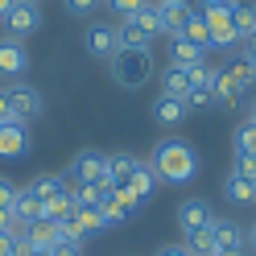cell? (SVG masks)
I'll return each mask as SVG.
<instances>
[{
	"label": "cell",
	"instance_id": "cell-1",
	"mask_svg": "<svg viewBox=\"0 0 256 256\" xmlns=\"http://www.w3.org/2000/svg\"><path fill=\"white\" fill-rule=\"evenodd\" d=\"M149 166L157 170L162 182H174V186H186L198 178V153H194V145H186L178 136L157 140V149L149 153Z\"/></svg>",
	"mask_w": 256,
	"mask_h": 256
},
{
	"label": "cell",
	"instance_id": "cell-2",
	"mask_svg": "<svg viewBox=\"0 0 256 256\" xmlns=\"http://www.w3.org/2000/svg\"><path fill=\"white\" fill-rule=\"evenodd\" d=\"M108 66H112V78H116V87L124 91H140L153 78V58L149 50H116L108 58Z\"/></svg>",
	"mask_w": 256,
	"mask_h": 256
},
{
	"label": "cell",
	"instance_id": "cell-3",
	"mask_svg": "<svg viewBox=\"0 0 256 256\" xmlns=\"http://www.w3.org/2000/svg\"><path fill=\"white\" fill-rule=\"evenodd\" d=\"M70 178H74V186H112L108 182V153H95V149H83L70 162Z\"/></svg>",
	"mask_w": 256,
	"mask_h": 256
},
{
	"label": "cell",
	"instance_id": "cell-4",
	"mask_svg": "<svg viewBox=\"0 0 256 256\" xmlns=\"http://www.w3.org/2000/svg\"><path fill=\"white\" fill-rule=\"evenodd\" d=\"M4 95H8V112H12V120H17V124H25V120H38L42 112H46L42 91H38V87H29V83L4 87Z\"/></svg>",
	"mask_w": 256,
	"mask_h": 256
},
{
	"label": "cell",
	"instance_id": "cell-5",
	"mask_svg": "<svg viewBox=\"0 0 256 256\" xmlns=\"http://www.w3.org/2000/svg\"><path fill=\"white\" fill-rule=\"evenodd\" d=\"M42 25V4H34V0H12V8L4 12V29L12 38H29L34 29Z\"/></svg>",
	"mask_w": 256,
	"mask_h": 256
},
{
	"label": "cell",
	"instance_id": "cell-6",
	"mask_svg": "<svg viewBox=\"0 0 256 256\" xmlns=\"http://www.w3.org/2000/svg\"><path fill=\"white\" fill-rule=\"evenodd\" d=\"M202 21H206V34H211L215 50H232V46H236V29H232V12L228 8L202 4Z\"/></svg>",
	"mask_w": 256,
	"mask_h": 256
},
{
	"label": "cell",
	"instance_id": "cell-7",
	"mask_svg": "<svg viewBox=\"0 0 256 256\" xmlns=\"http://www.w3.org/2000/svg\"><path fill=\"white\" fill-rule=\"evenodd\" d=\"M211 223H215V211H211L206 198H182L178 202V228H182V236L198 232V228H211Z\"/></svg>",
	"mask_w": 256,
	"mask_h": 256
},
{
	"label": "cell",
	"instance_id": "cell-8",
	"mask_svg": "<svg viewBox=\"0 0 256 256\" xmlns=\"http://www.w3.org/2000/svg\"><path fill=\"white\" fill-rule=\"evenodd\" d=\"M87 54L91 58H112L120 50V38H116V25H104V21H91L87 25Z\"/></svg>",
	"mask_w": 256,
	"mask_h": 256
},
{
	"label": "cell",
	"instance_id": "cell-9",
	"mask_svg": "<svg viewBox=\"0 0 256 256\" xmlns=\"http://www.w3.org/2000/svg\"><path fill=\"white\" fill-rule=\"evenodd\" d=\"M25 153H29L25 124H17V120L0 124V157H4V162H17V157H25Z\"/></svg>",
	"mask_w": 256,
	"mask_h": 256
},
{
	"label": "cell",
	"instance_id": "cell-10",
	"mask_svg": "<svg viewBox=\"0 0 256 256\" xmlns=\"http://www.w3.org/2000/svg\"><path fill=\"white\" fill-rule=\"evenodd\" d=\"M17 236L25 240L29 248L50 252V248L58 244V223H50V219H34V223H21V228H17Z\"/></svg>",
	"mask_w": 256,
	"mask_h": 256
},
{
	"label": "cell",
	"instance_id": "cell-11",
	"mask_svg": "<svg viewBox=\"0 0 256 256\" xmlns=\"http://www.w3.org/2000/svg\"><path fill=\"white\" fill-rule=\"evenodd\" d=\"M211 232H215V248L219 252H248V236H244V228H240L236 219H215Z\"/></svg>",
	"mask_w": 256,
	"mask_h": 256
},
{
	"label": "cell",
	"instance_id": "cell-12",
	"mask_svg": "<svg viewBox=\"0 0 256 256\" xmlns=\"http://www.w3.org/2000/svg\"><path fill=\"white\" fill-rule=\"evenodd\" d=\"M223 194L228 202H256V178L252 174H240V170H228V178H223Z\"/></svg>",
	"mask_w": 256,
	"mask_h": 256
},
{
	"label": "cell",
	"instance_id": "cell-13",
	"mask_svg": "<svg viewBox=\"0 0 256 256\" xmlns=\"http://www.w3.org/2000/svg\"><path fill=\"white\" fill-rule=\"evenodd\" d=\"M25 66H29L25 46H21L17 38H4V42H0V74L17 78V74H25Z\"/></svg>",
	"mask_w": 256,
	"mask_h": 256
},
{
	"label": "cell",
	"instance_id": "cell-14",
	"mask_svg": "<svg viewBox=\"0 0 256 256\" xmlns=\"http://www.w3.org/2000/svg\"><path fill=\"white\" fill-rule=\"evenodd\" d=\"M157 182H162V178H157V170L149 166V157H140V162H136V170L128 174V182H124V190H132V194H140V198H149L153 190H157Z\"/></svg>",
	"mask_w": 256,
	"mask_h": 256
},
{
	"label": "cell",
	"instance_id": "cell-15",
	"mask_svg": "<svg viewBox=\"0 0 256 256\" xmlns=\"http://www.w3.org/2000/svg\"><path fill=\"white\" fill-rule=\"evenodd\" d=\"M190 66H166L162 70V95H174V100H182L186 104V95H190Z\"/></svg>",
	"mask_w": 256,
	"mask_h": 256
},
{
	"label": "cell",
	"instance_id": "cell-16",
	"mask_svg": "<svg viewBox=\"0 0 256 256\" xmlns=\"http://www.w3.org/2000/svg\"><path fill=\"white\" fill-rule=\"evenodd\" d=\"M211 91H215V104H223V108H244V104H248V95L236 87V78H232L228 70H219V74H215Z\"/></svg>",
	"mask_w": 256,
	"mask_h": 256
},
{
	"label": "cell",
	"instance_id": "cell-17",
	"mask_svg": "<svg viewBox=\"0 0 256 256\" xmlns=\"http://www.w3.org/2000/svg\"><path fill=\"white\" fill-rule=\"evenodd\" d=\"M25 190H29V194H38V198L46 202V198H58V194H66V190H70V182H66V174H38V178L29 182Z\"/></svg>",
	"mask_w": 256,
	"mask_h": 256
},
{
	"label": "cell",
	"instance_id": "cell-18",
	"mask_svg": "<svg viewBox=\"0 0 256 256\" xmlns=\"http://www.w3.org/2000/svg\"><path fill=\"white\" fill-rule=\"evenodd\" d=\"M153 120H157V124H166V128L182 124V120H186V104H182V100H174V95H157V104H153Z\"/></svg>",
	"mask_w": 256,
	"mask_h": 256
},
{
	"label": "cell",
	"instance_id": "cell-19",
	"mask_svg": "<svg viewBox=\"0 0 256 256\" xmlns=\"http://www.w3.org/2000/svg\"><path fill=\"white\" fill-rule=\"evenodd\" d=\"M198 62H202V50L194 42H186L182 34L170 38V66H198Z\"/></svg>",
	"mask_w": 256,
	"mask_h": 256
},
{
	"label": "cell",
	"instance_id": "cell-20",
	"mask_svg": "<svg viewBox=\"0 0 256 256\" xmlns=\"http://www.w3.org/2000/svg\"><path fill=\"white\" fill-rule=\"evenodd\" d=\"M157 12H162V34L178 38L182 29H186V21H190V12H194V8H190V4H162Z\"/></svg>",
	"mask_w": 256,
	"mask_h": 256
},
{
	"label": "cell",
	"instance_id": "cell-21",
	"mask_svg": "<svg viewBox=\"0 0 256 256\" xmlns=\"http://www.w3.org/2000/svg\"><path fill=\"white\" fill-rule=\"evenodd\" d=\"M116 38H120V50H153V34H145V29L132 25V21L116 25Z\"/></svg>",
	"mask_w": 256,
	"mask_h": 256
},
{
	"label": "cell",
	"instance_id": "cell-22",
	"mask_svg": "<svg viewBox=\"0 0 256 256\" xmlns=\"http://www.w3.org/2000/svg\"><path fill=\"white\" fill-rule=\"evenodd\" d=\"M136 162H140L136 153H112V157H108V182H112V186H124L128 174L136 170Z\"/></svg>",
	"mask_w": 256,
	"mask_h": 256
},
{
	"label": "cell",
	"instance_id": "cell-23",
	"mask_svg": "<svg viewBox=\"0 0 256 256\" xmlns=\"http://www.w3.org/2000/svg\"><path fill=\"white\" fill-rule=\"evenodd\" d=\"M12 215H17V223H34V219H42V198L29 194V190L21 186L17 198H12Z\"/></svg>",
	"mask_w": 256,
	"mask_h": 256
},
{
	"label": "cell",
	"instance_id": "cell-24",
	"mask_svg": "<svg viewBox=\"0 0 256 256\" xmlns=\"http://www.w3.org/2000/svg\"><path fill=\"white\" fill-rule=\"evenodd\" d=\"M232 29H236V42H252L256 38V12H252V4H236L232 8Z\"/></svg>",
	"mask_w": 256,
	"mask_h": 256
},
{
	"label": "cell",
	"instance_id": "cell-25",
	"mask_svg": "<svg viewBox=\"0 0 256 256\" xmlns=\"http://www.w3.org/2000/svg\"><path fill=\"white\" fill-rule=\"evenodd\" d=\"M74 215V194L66 190V194H58V198H46L42 202V219H50V223H58V219H70Z\"/></svg>",
	"mask_w": 256,
	"mask_h": 256
},
{
	"label": "cell",
	"instance_id": "cell-26",
	"mask_svg": "<svg viewBox=\"0 0 256 256\" xmlns=\"http://www.w3.org/2000/svg\"><path fill=\"white\" fill-rule=\"evenodd\" d=\"M228 74L236 78V87L240 91H256V70H252V62H248V54H240V58H232V66H228Z\"/></svg>",
	"mask_w": 256,
	"mask_h": 256
},
{
	"label": "cell",
	"instance_id": "cell-27",
	"mask_svg": "<svg viewBox=\"0 0 256 256\" xmlns=\"http://www.w3.org/2000/svg\"><path fill=\"white\" fill-rule=\"evenodd\" d=\"M70 219L83 228V236H95V232H104V228H108V219H104L100 206H74V215H70Z\"/></svg>",
	"mask_w": 256,
	"mask_h": 256
},
{
	"label": "cell",
	"instance_id": "cell-28",
	"mask_svg": "<svg viewBox=\"0 0 256 256\" xmlns=\"http://www.w3.org/2000/svg\"><path fill=\"white\" fill-rule=\"evenodd\" d=\"M186 248H190V256H219V248H215V232H211V228L190 232V236H186Z\"/></svg>",
	"mask_w": 256,
	"mask_h": 256
},
{
	"label": "cell",
	"instance_id": "cell-29",
	"mask_svg": "<svg viewBox=\"0 0 256 256\" xmlns=\"http://www.w3.org/2000/svg\"><path fill=\"white\" fill-rule=\"evenodd\" d=\"M236 157H256V120H244L236 128Z\"/></svg>",
	"mask_w": 256,
	"mask_h": 256
},
{
	"label": "cell",
	"instance_id": "cell-30",
	"mask_svg": "<svg viewBox=\"0 0 256 256\" xmlns=\"http://www.w3.org/2000/svg\"><path fill=\"white\" fill-rule=\"evenodd\" d=\"M182 38H186V42H194L198 50H206V46H211V34H206L202 12H190V21H186V29H182Z\"/></svg>",
	"mask_w": 256,
	"mask_h": 256
},
{
	"label": "cell",
	"instance_id": "cell-31",
	"mask_svg": "<svg viewBox=\"0 0 256 256\" xmlns=\"http://www.w3.org/2000/svg\"><path fill=\"white\" fill-rule=\"evenodd\" d=\"M128 21H132V25H140V29H145V34H162V12H157L153 4H145V8H136L132 12V17H128Z\"/></svg>",
	"mask_w": 256,
	"mask_h": 256
},
{
	"label": "cell",
	"instance_id": "cell-32",
	"mask_svg": "<svg viewBox=\"0 0 256 256\" xmlns=\"http://www.w3.org/2000/svg\"><path fill=\"white\" fill-rule=\"evenodd\" d=\"M112 194H116V202L124 206V215H140L145 202H149V198H140V194H132V190H124V186H112Z\"/></svg>",
	"mask_w": 256,
	"mask_h": 256
},
{
	"label": "cell",
	"instance_id": "cell-33",
	"mask_svg": "<svg viewBox=\"0 0 256 256\" xmlns=\"http://www.w3.org/2000/svg\"><path fill=\"white\" fill-rule=\"evenodd\" d=\"M206 108H215V91H211V87H190L186 112H206Z\"/></svg>",
	"mask_w": 256,
	"mask_h": 256
},
{
	"label": "cell",
	"instance_id": "cell-34",
	"mask_svg": "<svg viewBox=\"0 0 256 256\" xmlns=\"http://www.w3.org/2000/svg\"><path fill=\"white\" fill-rule=\"evenodd\" d=\"M58 240H74V244H87L83 228H78L74 219H58Z\"/></svg>",
	"mask_w": 256,
	"mask_h": 256
},
{
	"label": "cell",
	"instance_id": "cell-35",
	"mask_svg": "<svg viewBox=\"0 0 256 256\" xmlns=\"http://www.w3.org/2000/svg\"><path fill=\"white\" fill-rule=\"evenodd\" d=\"M104 4H108L112 12H116V17H124V21H128L136 8H145V0H104Z\"/></svg>",
	"mask_w": 256,
	"mask_h": 256
},
{
	"label": "cell",
	"instance_id": "cell-36",
	"mask_svg": "<svg viewBox=\"0 0 256 256\" xmlns=\"http://www.w3.org/2000/svg\"><path fill=\"white\" fill-rule=\"evenodd\" d=\"M62 4H66L70 17H91V12L100 8V0H62Z\"/></svg>",
	"mask_w": 256,
	"mask_h": 256
},
{
	"label": "cell",
	"instance_id": "cell-37",
	"mask_svg": "<svg viewBox=\"0 0 256 256\" xmlns=\"http://www.w3.org/2000/svg\"><path fill=\"white\" fill-rule=\"evenodd\" d=\"M50 256H83V244H74V240H58L50 248Z\"/></svg>",
	"mask_w": 256,
	"mask_h": 256
},
{
	"label": "cell",
	"instance_id": "cell-38",
	"mask_svg": "<svg viewBox=\"0 0 256 256\" xmlns=\"http://www.w3.org/2000/svg\"><path fill=\"white\" fill-rule=\"evenodd\" d=\"M17 228H21V223H17V215H12V206H0V236H4V232L17 236Z\"/></svg>",
	"mask_w": 256,
	"mask_h": 256
},
{
	"label": "cell",
	"instance_id": "cell-39",
	"mask_svg": "<svg viewBox=\"0 0 256 256\" xmlns=\"http://www.w3.org/2000/svg\"><path fill=\"white\" fill-rule=\"evenodd\" d=\"M17 182H8V178H0V206H12V198H17Z\"/></svg>",
	"mask_w": 256,
	"mask_h": 256
},
{
	"label": "cell",
	"instance_id": "cell-40",
	"mask_svg": "<svg viewBox=\"0 0 256 256\" xmlns=\"http://www.w3.org/2000/svg\"><path fill=\"white\" fill-rule=\"evenodd\" d=\"M0 256H17V236H12V232L0 236Z\"/></svg>",
	"mask_w": 256,
	"mask_h": 256
},
{
	"label": "cell",
	"instance_id": "cell-41",
	"mask_svg": "<svg viewBox=\"0 0 256 256\" xmlns=\"http://www.w3.org/2000/svg\"><path fill=\"white\" fill-rule=\"evenodd\" d=\"M232 170H240V174H252L256 178V157H236V166Z\"/></svg>",
	"mask_w": 256,
	"mask_h": 256
},
{
	"label": "cell",
	"instance_id": "cell-42",
	"mask_svg": "<svg viewBox=\"0 0 256 256\" xmlns=\"http://www.w3.org/2000/svg\"><path fill=\"white\" fill-rule=\"evenodd\" d=\"M157 256H190V248L186 244H170V248H162Z\"/></svg>",
	"mask_w": 256,
	"mask_h": 256
},
{
	"label": "cell",
	"instance_id": "cell-43",
	"mask_svg": "<svg viewBox=\"0 0 256 256\" xmlns=\"http://www.w3.org/2000/svg\"><path fill=\"white\" fill-rule=\"evenodd\" d=\"M244 236H248V248H256V223H252V228H248Z\"/></svg>",
	"mask_w": 256,
	"mask_h": 256
},
{
	"label": "cell",
	"instance_id": "cell-44",
	"mask_svg": "<svg viewBox=\"0 0 256 256\" xmlns=\"http://www.w3.org/2000/svg\"><path fill=\"white\" fill-rule=\"evenodd\" d=\"M12 8V0H0V17H4V12Z\"/></svg>",
	"mask_w": 256,
	"mask_h": 256
},
{
	"label": "cell",
	"instance_id": "cell-45",
	"mask_svg": "<svg viewBox=\"0 0 256 256\" xmlns=\"http://www.w3.org/2000/svg\"><path fill=\"white\" fill-rule=\"evenodd\" d=\"M248 120H256V100H252V112H248Z\"/></svg>",
	"mask_w": 256,
	"mask_h": 256
},
{
	"label": "cell",
	"instance_id": "cell-46",
	"mask_svg": "<svg viewBox=\"0 0 256 256\" xmlns=\"http://www.w3.org/2000/svg\"><path fill=\"white\" fill-rule=\"evenodd\" d=\"M219 256H244V252H219Z\"/></svg>",
	"mask_w": 256,
	"mask_h": 256
},
{
	"label": "cell",
	"instance_id": "cell-47",
	"mask_svg": "<svg viewBox=\"0 0 256 256\" xmlns=\"http://www.w3.org/2000/svg\"><path fill=\"white\" fill-rule=\"evenodd\" d=\"M34 4H42V0H34Z\"/></svg>",
	"mask_w": 256,
	"mask_h": 256
},
{
	"label": "cell",
	"instance_id": "cell-48",
	"mask_svg": "<svg viewBox=\"0 0 256 256\" xmlns=\"http://www.w3.org/2000/svg\"><path fill=\"white\" fill-rule=\"evenodd\" d=\"M252 12H256V4H252Z\"/></svg>",
	"mask_w": 256,
	"mask_h": 256
}]
</instances>
